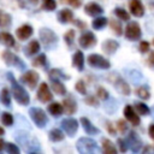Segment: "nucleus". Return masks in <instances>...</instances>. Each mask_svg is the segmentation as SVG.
Instances as JSON below:
<instances>
[{"label": "nucleus", "instance_id": "f257e3e1", "mask_svg": "<svg viewBox=\"0 0 154 154\" xmlns=\"http://www.w3.org/2000/svg\"><path fill=\"white\" fill-rule=\"evenodd\" d=\"M7 77L11 82V85H12V96L14 97V100L22 106H28L30 102V96H29L28 91L23 88V85H20L14 79V77L11 72H7Z\"/></svg>", "mask_w": 154, "mask_h": 154}, {"label": "nucleus", "instance_id": "f03ea898", "mask_svg": "<svg viewBox=\"0 0 154 154\" xmlns=\"http://www.w3.org/2000/svg\"><path fill=\"white\" fill-rule=\"evenodd\" d=\"M29 116L31 118V120L36 124L37 128H45L46 124L48 123V117L46 114V112L42 108L38 107H32L29 109Z\"/></svg>", "mask_w": 154, "mask_h": 154}, {"label": "nucleus", "instance_id": "7ed1b4c3", "mask_svg": "<svg viewBox=\"0 0 154 154\" xmlns=\"http://www.w3.org/2000/svg\"><path fill=\"white\" fill-rule=\"evenodd\" d=\"M87 63L89 66L91 67H95V69H102V70H107L111 67V63L108 59L103 58L102 55L100 54H89L88 58H87Z\"/></svg>", "mask_w": 154, "mask_h": 154}, {"label": "nucleus", "instance_id": "20e7f679", "mask_svg": "<svg viewBox=\"0 0 154 154\" xmlns=\"http://www.w3.org/2000/svg\"><path fill=\"white\" fill-rule=\"evenodd\" d=\"M1 58H2V60H4L8 66H14V67H17V69H19V70L25 69V63H24L18 55H16L14 53L10 52L8 49H6V51L2 52Z\"/></svg>", "mask_w": 154, "mask_h": 154}, {"label": "nucleus", "instance_id": "39448f33", "mask_svg": "<svg viewBox=\"0 0 154 154\" xmlns=\"http://www.w3.org/2000/svg\"><path fill=\"white\" fill-rule=\"evenodd\" d=\"M124 35L126 37V40L129 41H137L141 38L142 36V31H141V26L137 22H130L126 24L125 30H124Z\"/></svg>", "mask_w": 154, "mask_h": 154}, {"label": "nucleus", "instance_id": "423d86ee", "mask_svg": "<svg viewBox=\"0 0 154 154\" xmlns=\"http://www.w3.org/2000/svg\"><path fill=\"white\" fill-rule=\"evenodd\" d=\"M40 38H41L43 46L47 47L48 49H51L58 42V36L55 35V32H53L48 28H42L40 30Z\"/></svg>", "mask_w": 154, "mask_h": 154}, {"label": "nucleus", "instance_id": "0eeeda50", "mask_svg": "<svg viewBox=\"0 0 154 154\" xmlns=\"http://www.w3.org/2000/svg\"><path fill=\"white\" fill-rule=\"evenodd\" d=\"M108 77H111L109 81L113 83L114 88H116L120 94H123V95H125V96L130 95V93H131V90H130V85L128 84V82H126L124 78H122V77L118 76L117 73L109 75Z\"/></svg>", "mask_w": 154, "mask_h": 154}, {"label": "nucleus", "instance_id": "6e6552de", "mask_svg": "<svg viewBox=\"0 0 154 154\" xmlns=\"http://www.w3.org/2000/svg\"><path fill=\"white\" fill-rule=\"evenodd\" d=\"M77 150L79 153H93L94 150H96L97 144L94 140H91L90 137H82L77 141Z\"/></svg>", "mask_w": 154, "mask_h": 154}, {"label": "nucleus", "instance_id": "1a4fd4ad", "mask_svg": "<svg viewBox=\"0 0 154 154\" xmlns=\"http://www.w3.org/2000/svg\"><path fill=\"white\" fill-rule=\"evenodd\" d=\"M38 79H40V75L34 70H29L20 76L22 83L29 87V89H35L38 83Z\"/></svg>", "mask_w": 154, "mask_h": 154}, {"label": "nucleus", "instance_id": "9d476101", "mask_svg": "<svg viewBox=\"0 0 154 154\" xmlns=\"http://www.w3.org/2000/svg\"><path fill=\"white\" fill-rule=\"evenodd\" d=\"M96 42H97L96 36H95V34L91 32V31H85V32H83V34L79 36V38H78L79 46H81L82 48H84V49H89V48L94 47V46L96 45Z\"/></svg>", "mask_w": 154, "mask_h": 154}, {"label": "nucleus", "instance_id": "9b49d317", "mask_svg": "<svg viewBox=\"0 0 154 154\" xmlns=\"http://www.w3.org/2000/svg\"><path fill=\"white\" fill-rule=\"evenodd\" d=\"M61 128L66 132L67 136L72 137L76 135L78 130V122L75 118H65L61 120Z\"/></svg>", "mask_w": 154, "mask_h": 154}, {"label": "nucleus", "instance_id": "f8f14e48", "mask_svg": "<svg viewBox=\"0 0 154 154\" xmlns=\"http://www.w3.org/2000/svg\"><path fill=\"white\" fill-rule=\"evenodd\" d=\"M124 117L125 119L132 125V126H138L140 123H141V119H140V116L138 113L135 111V108L130 105H126L124 107Z\"/></svg>", "mask_w": 154, "mask_h": 154}, {"label": "nucleus", "instance_id": "ddd939ff", "mask_svg": "<svg viewBox=\"0 0 154 154\" xmlns=\"http://www.w3.org/2000/svg\"><path fill=\"white\" fill-rule=\"evenodd\" d=\"M37 99H38L41 102H43V103L52 101L53 94H52V91H51V89H49V87H48L47 83L42 82V83L38 85V89H37Z\"/></svg>", "mask_w": 154, "mask_h": 154}, {"label": "nucleus", "instance_id": "4468645a", "mask_svg": "<svg viewBox=\"0 0 154 154\" xmlns=\"http://www.w3.org/2000/svg\"><path fill=\"white\" fill-rule=\"evenodd\" d=\"M128 147H130V149L132 152H140L141 147H142V141L138 137V135L135 131H130L128 135Z\"/></svg>", "mask_w": 154, "mask_h": 154}, {"label": "nucleus", "instance_id": "2eb2a0df", "mask_svg": "<svg viewBox=\"0 0 154 154\" xmlns=\"http://www.w3.org/2000/svg\"><path fill=\"white\" fill-rule=\"evenodd\" d=\"M63 109H64V112L66 113V114H69V116H71V114H73L76 111H77V102H76V100L71 96V95H69V96H66L64 100H63Z\"/></svg>", "mask_w": 154, "mask_h": 154}, {"label": "nucleus", "instance_id": "dca6fc26", "mask_svg": "<svg viewBox=\"0 0 154 154\" xmlns=\"http://www.w3.org/2000/svg\"><path fill=\"white\" fill-rule=\"evenodd\" d=\"M31 35H32V26L30 24H23L16 30V36L20 41H25L30 38Z\"/></svg>", "mask_w": 154, "mask_h": 154}, {"label": "nucleus", "instance_id": "f3484780", "mask_svg": "<svg viewBox=\"0 0 154 154\" xmlns=\"http://www.w3.org/2000/svg\"><path fill=\"white\" fill-rule=\"evenodd\" d=\"M129 8L130 13L135 17H142L144 14V6L140 0H130Z\"/></svg>", "mask_w": 154, "mask_h": 154}, {"label": "nucleus", "instance_id": "a211bd4d", "mask_svg": "<svg viewBox=\"0 0 154 154\" xmlns=\"http://www.w3.org/2000/svg\"><path fill=\"white\" fill-rule=\"evenodd\" d=\"M84 12L88 14V16H91V17H96V16H100L102 12H103V8L96 4V2H88L85 6H84Z\"/></svg>", "mask_w": 154, "mask_h": 154}, {"label": "nucleus", "instance_id": "6ab92c4d", "mask_svg": "<svg viewBox=\"0 0 154 154\" xmlns=\"http://www.w3.org/2000/svg\"><path fill=\"white\" fill-rule=\"evenodd\" d=\"M101 47H102V51H103L106 54L111 55V54H113V53L117 52V49L119 48V43H118L116 40L108 38V40H106V41L102 42V46H101Z\"/></svg>", "mask_w": 154, "mask_h": 154}, {"label": "nucleus", "instance_id": "aec40b11", "mask_svg": "<svg viewBox=\"0 0 154 154\" xmlns=\"http://www.w3.org/2000/svg\"><path fill=\"white\" fill-rule=\"evenodd\" d=\"M58 22L59 23H63V24H67V23H71L73 22V13L71 10L69 8H63L58 12Z\"/></svg>", "mask_w": 154, "mask_h": 154}, {"label": "nucleus", "instance_id": "412c9836", "mask_svg": "<svg viewBox=\"0 0 154 154\" xmlns=\"http://www.w3.org/2000/svg\"><path fill=\"white\" fill-rule=\"evenodd\" d=\"M81 124H82V128L84 129V131L88 134V135H97L100 132V130L85 117H82L81 118Z\"/></svg>", "mask_w": 154, "mask_h": 154}, {"label": "nucleus", "instance_id": "4be33fe9", "mask_svg": "<svg viewBox=\"0 0 154 154\" xmlns=\"http://www.w3.org/2000/svg\"><path fill=\"white\" fill-rule=\"evenodd\" d=\"M72 65L78 70L82 71L84 69V54L82 51H76L72 57Z\"/></svg>", "mask_w": 154, "mask_h": 154}, {"label": "nucleus", "instance_id": "5701e85b", "mask_svg": "<svg viewBox=\"0 0 154 154\" xmlns=\"http://www.w3.org/2000/svg\"><path fill=\"white\" fill-rule=\"evenodd\" d=\"M40 48H41L40 42L37 40H31L25 47V54L28 57H32V55H35L40 52Z\"/></svg>", "mask_w": 154, "mask_h": 154}, {"label": "nucleus", "instance_id": "b1692460", "mask_svg": "<svg viewBox=\"0 0 154 154\" xmlns=\"http://www.w3.org/2000/svg\"><path fill=\"white\" fill-rule=\"evenodd\" d=\"M51 88H52V90H53L55 94H58V95H60V96L66 95V88H65V85H64L59 79H52Z\"/></svg>", "mask_w": 154, "mask_h": 154}, {"label": "nucleus", "instance_id": "393cba45", "mask_svg": "<svg viewBox=\"0 0 154 154\" xmlns=\"http://www.w3.org/2000/svg\"><path fill=\"white\" fill-rule=\"evenodd\" d=\"M101 148H102V152L105 154H116L118 150L116 148V146L111 142V140L108 138H102V142H101Z\"/></svg>", "mask_w": 154, "mask_h": 154}, {"label": "nucleus", "instance_id": "a878e982", "mask_svg": "<svg viewBox=\"0 0 154 154\" xmlns=\"http://www.w3.org/2000/svg\"><path fill=\"white\" fill-rule=\"evenodd\" d=\"M0 42H1L2 45H5L6 47H10V48L16 45L14 37H13L10 32H7V31H1V32H0Z\"/></svg>", "mask_w": 154, "mask_h": 154}, {"label": "nucleus", "instance_id": "bb28decb", "mask_svg": "<svg viewBox=\"0 0 154 154\" xmlns=\"http://www.w3.org/2000/svg\"><path fill=\"white\" fill-rule=\"evenodd\" d=\"M12 24V17L10 13L0 10V28L1 29H8Z\"/></svg>", "mask_w": 154, "mask_h": 154}, {"label": "nucleus", "instance_id": "cd10ccee", "mask_svg": "<svg viewBox=\"0 0 154 154\" xmlns=\"http://www.w3.org/2000/svg\"><path fill=\"white\" fill-rule=\"evenodd\" d=\"M48 112H49V114L53 116V117H59V116H61V113L64 112L63 105L59 103V102H52V103H49V106H48Z\"/></svg>", "mask_w": 154, "mask_h": 154}, {"label": "nucleus", "instance_id": "c85d7f7f", "mask_svg": "<svg viewBox=\"0 0 154 154\" xmlns=\"http://www.w3.org/2000/svg\"><path fill=\"white\" fill-rule=\"evenodd\" d=\"M48 137L52 142H60L65 138V135L60 129H52L48 134Z\"/></svg>", "mask_w": 154, "mask_h": 154}, {"label": "nucleus", "instance_id": "c756f323", "mask_svg": "<svg viewBox=\"0 0 154 154\" xmlns=\"http://www.w3.org/2000/svg\"><path fill=\"white\" fill-rule=\"evenodd\" d=\"M48 77L52 79H60V78H64V79H69V75H65L60 69H52L49 70L48 72Z\"/></svg>", "mask_w": 154, "mask_h": 154}, {"label": "nucleus", "instance_id": "7c9ffc66", "mask_svg": "<svg viewBox=\"0 0 154 154\" xmlns=\"http://www.w3.org/2000/svg\"><path fill=\"white\" fill-rule=\"evenodd\" d=\"M135 93L142 100H148L150 97V91L147 88V85H140V87H137L136 90H135Z\"/></svg>", "mask_w": 154, "mask_h": 154}, {"label": "nucleus", "instance_id": "2f4dec72", "mask_svg": "<svg viewBox=\"0 0 154 154\" xmlns=\"http://www.w3.org/2000/svg\"><path fill=\"white\" fill-rule=\"evenodd\" d=\"M109 28L112 29V31L117 35V36H120L123 34V26H122V23L119 19H111L109 22Z\"/></svg>", "mask_w": 154, "mask_h": 154}, {"label": "nucleus", "instance_id": "473e14b6", "mask_svg": "<svg viewBox=\"0 0 154 154\" xmlns=\"http://www.w3.org/2000/svg\"><path fill=\"white\" fill-rule=\"evenodd\" d=\"M114 14H116V17H117L118 19L124 20V22H128V20L130 19V13H129L126 10L122 8V7H116V8H114Z\"/></svg>", "mask_w": 154, "mask_h": 154}, {"label": "nucleus", "instance_id": "72a5a7b5", "mask_svg": "<svg viewBox=\"0 0 154 154\" xmlns=\"http://www.w3.org/2000/svg\"><path fill=\"white\" fill-rule=\"evenodd\" d=\"M107 23H108V20H107L106 17H96V18L93 20L91 25H93L94 29H96V30H101L102 28H105V26L107 25Z\"/></svg>", "mask_w": 154, "mask_h": 154}, {"label": "nucleus", "instance_id": "f704fd0d", "mask_svg": "<svg viewBox=\"0 0 154 154\" xmlns=\"http://www.w3.org/2000/svg\"><path fill=\"white\" fill-rule=\"evenodd\" d=\"M0 100H1L2 105H5L6 107L11 106V94L7 88H2L1 94H0Z\"/></svg>", "mask_w": 154, "mask_h": 154}, {"label": "nucleus", "instance_id": "c9c22d12", "mask_svg": "<svg viewBox=\"0 0 154 154\" xmlns=\"http://www.w3.org/2000/svg\"><path fill=\"white\" fill-rule=\"evenodd\" d=\"M46 64H47L46 54H38L32 60V66H35V67H43V66H46Z\"/></svg>", "mask_w": 154, "mask_h": 154}, {"label": "nucleus", "instance_id": "e433bc0d", "mask_svg": "<svg viewBox=\"0 0 154 154\" xmlns=\"http://www.w3.org/2000/svg\"><path fill=\"white\" fill-rule=\"evenodd\" d=\"M134 108L140 116H147L149 113V107L143 102H136Z\"/></svg>", "mask_w": 154, "mask_h": 154}, {"label": "nucleus", "instance_id": "4c0bfd02", "mask_svg": "<svg viewBox=\"0 0 154 154\" xmlns=\"http://www.w3.org/2000/svg\"><path fill=\"white\" fill-rule=\"evenodd\" d=\"M75 35H76V31H75L73 29H70V30H67V31L64 34V41L66 42V45H67L69 47H72V46H73Z\"/></svg>", "mask_w": 154, "mask_h": 154}, {"label": "nucleus", "instance_id": "58836bf2", "mask_svg": "<svg viewBox=\"0 0 154 154\" xmlns=\"http://www.w3.org/2000/svg\"><path fill=\"white\" fill-rule=\"evenodd\" d=\"M42 5L41 8L45 11H54L57 8V1L55 0H41Z\"/></svg>", "mask_w": 154, "mask_h": 154}, {"label": "nucleus", "instance_id": "ea45409f", "mask_svg": "<svg viewBox=\"0 0 154 154\" xmlns=\"http://www.w3.org/2000/svg\"><path fill=\"white\" fill-rule=\"evenodd\" d=\"M0 120L4 125L6 126H11L13 124V116L8 112H2L1 113V117H0Z\"/></svg>", "mask_w": 154, "mask_h": 154}, {"label": "nucleus", "instance_id": "a19ab883", "mask_svg": "<svg viewBox=\"0 0 154 154\" xmlns=\"http://www.w3.org/2000/svg\"><path fill=\"white\" fill-rule=\"evenodd\" d=\"M96 97H97L99 100L105 101V100H107V99L109 97V94H108V91H107L103 87H99V88L96 89Z\"/></svg>", "mask_w": 154, "mask_h": 154}, {"label": "nucleus", "instance_id": "79ce46f5", "mask_svg": "<svg viewBox=\"0 0 154 154\" xmlns=\"http://www.w3.org/2000/svg\"><path fill=\"white\" fill-rule=\"evenodd\" d=\"M116 126H117V130H118L122 135H124V134L128 131V124H126V122H125L124 119H118Z\"/></svg>", "mask_w": 154, "mask_h": 154}, {"label": "nucleus", "instance_id": "37998d69", "mask_svg": "<svg viewBox=\"0 0 154 154\" xmlns=\"http://www.w3.org/2000/svg\"><path fill=\"white\" fill-rule=\"evenodd\" d=\"M75 88H76V90H77L79 94H82V95H85V94H87V87H85L84 81H82V79L77 81L76 84H75Z\"/></svg>", "mask_w": 154, "mask_h": 154}, {"label": "nucleus", "instance_id": "c03bdc74", "mask_svg": "<svg viewBox=\"0 0 154 154\" xmlns=\"http://www.w3.org/2000/svg\"><path fill=\"white\" fill-rule=\"evenodd\" d=\"M5 149H6V152L10 153V154H18V153H19V148H18L16 144L11 143V142L5 143Z\"/></svg>", "mask_w": 154, "mask_h": 154}, {"label": "nucleus", "instance_id": "a18cd8bd", "mask_svg": "<svg viewBox=\"0 0 154 154\" xmlns=\"http://www.w3.org/2000/svg\"><path fill=\"white\" fill-rule=\"evenodd\" d=\"M84 101H85V103L88 106H94V107L99 106V99L96 96H87Z\"/></svg>", "mask_w": 154, "mask_h": 154}, {"label": "nucleus", "instance_id": "49530a36", "mask_svg": "<svg viewBox=\"0 0 154 154\" xmlns=\"http://www.w3.org/2000/svg\"><path fill=\"white\" fill-rule=\"evenodd\" d=\"M149 48H150V45H149V42H147V41H141L140 45H138V51H140L141 53H147V52H149Z\"/></svg>", "mask_w": 154, "mask_h": 154}, {"label": "nucleus", "instance_id": "de8ad7c7", "mask_svg": "<svg viewBox=\"0 0 154 154\" xmlns=\"http://www.w3.org/2000/svg\"><path fill=\"white\" fill-rule=\"evenodd\" d=\"M117 143H118V147H119V150L122 152V153H125L126 150H128V143L123 140V138H118L117 140Z\"/></svg>", "mask_w": 154, "mask_h": 154}, {"label": "nucleus", "instance_id": "09e8293b", "mask_svg": "<svg viewBox=\"0 0 154 154\" xmlns=\"http://www.w3.org/2000/svg\"><path fill=\"white\" fill-rule=\"evenodd\" d=\"M60 1L64 2V4H67V5L72 6V7H79L82 5L81 0H60Z\"/></svg>", "mask_w": 154, "mask_h": 154}, {"label": "nucleus", "instance_id": "8fccbe9b", "mask_svg": "<svg viewBox=\"0 0 154 154\" xmlns=\"http://www.w3.org/2000/svg\"><path fill=\"white\" fill-rule=\"evenodd\" d=\"M106 128H107V131H108V134H111L112 136H114V135H116L117 130H116L114 125H113L111 122H106Z\"/></svg>", "mask_w": 154, "mask_h": 154}, {"label": "nucleus", "instance_id": "3c124183", "mask_svg": "<svg viewBox=\"0 0 154 154\" xmlns=\"http://www.w3.org/2000/svg\"><path fill=\"white\" fill-rule=\"evenodd\" d=\"M73 22L76 23V25H77V26H78L81 30H83V29H85V28H87V24H85L84 22H81L79 19H77V20H73Z\"/></svg>", "mask_w": 154, "mask_h": 154}, {"label": "nucleus", "instance_id": "603ef678", "mask_svg": "<svg viewBox=\"0 0 154 154\" xmlns=\"http://www.w3.org/2000/svg\"><path fill=\"white\" fill-rule=\"evenodd\" d=\"M148 64H149L152 67H154V51L150 52V54H149V57H148Z\"/></svg>", "mask_w": 154, "mask_h": 154}, {"label": "nucleus", "instance_id": "864d4df0", "mask_svg": "<svg viewBox=\"0 0 154 154\" xmlns=\"http://www.w3.org/2000/svg\"><path fill=\"white\" fill-rule=\"evenodd\" d=\"M148 134H149L150 138H152V140L154 141V124L149 125V128H148Z\"/></svg>", "mask_w": 154, "mask_h": 154}, {"label": "nucleus", "instance_id": "5fc2aeb1", "mask_svg": "<svg viewBox=\"0 0 154 154\" xmlns=\"http://www.w3.org/2000/svg\"><path fill=\"white\" fill-rule=\"evenodd\" d=\"M4 148H5V142H4V140L0 138V152H1Z\"/></svg>", "mask_w": 154, "mask_h": 154}, {"label": "nucleus", "instance_id": "6e6d98bb", "mask_svg": "<svg viewBox=\"0 0 154 154\" xmlns=\"http://www.w3.org/2000/svg\"><path fill=\"white\" fill-rule=\"evenodd\" d=\"M4 132H5V130H4V128L0 125V136H2V135H4Z\"/></svg>", "mask_w": 154, "mask_h": 154}, {"label": "nucleus", "instance_id": "4d7b16f0", "mask_svg": "<svg viewBox=\"0 0 154 154\" xmlns=\"http://www.w3.org/2000/svg\"><path fill=\"white\" fill-rule=\"evenodd\" d=\"M29 1H30V2H31V4H34V5H35V4H37V2H38V0H29Z\"/></svg>", "mask_w": 154, "mask_h": 154}, {"label": "nucleus", "instance_id": "13d9d810", "mask_svg": "<svg viewBox=\"0 0 154 154\" xmlns=\"http://www.w3.org/2000/svg\"><path fill=\"white\" fill-rule=\"evenodd\" d=\"M153 45H154V40H153Z\"/></svg>", "mask_w": 154, "mask_h": 154}, {"label": "nucleus", "instance_id": "bf43d9fd", "mask_svg": "<svg viewBox=\"0 0 154 154\" xmlns=\"http://www.w3.org/2000/svg\"><path fill=\"white\" fill-rule=\"evenodd\" d=\"M153 149H154V148H153Z\"/></svg>", "mask_w": 154, "mask_h": 154}]
</instances>
